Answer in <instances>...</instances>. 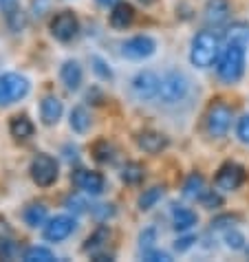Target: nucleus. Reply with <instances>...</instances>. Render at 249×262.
<instances>
[{"instance_id":"obj_38","label":"nucleus","mask_w":249,"mask_h":262,"mask_svg":"<svg viewBox=\"0 0 249 262\" xmlns=\"http://www.w3.org/2000/svg\"><path fill=\"white\" fill-rule=\"evenodd\" d=\"M157 240V229L148 227L146 231H141V236H139V243H141V249H152V243Z\"/></svg>"},{"instance_id":"obj_3","label":"nucleus","mask_w":249,"mask_h":262,"mask_svg":"<svg viewBox=\"0 0 249 262\" xmlns=\"http://www.w3.org/2000/svg\"><path fill=\"white\" fill-rule=\"evenodd\" d=\"M190 93V79L185 77V73L181 71H170L161 77V86H159V99L163 104L172 106V104H179L188 97Z\"/></svg>"},{"instance_id":"obj_23","label":"nucleus","mask_w":249,"mask_h":262,"mask_svg":"<svg viewBox=\"0 0 249 262\" xmlns=\"http://www.w3.org/2000/svg\"><path fill=\"white\" fill-rule=\"evenodd\" d=\"M227 42H236L240 47H249V25L247 23H234L225 31Z\"/></svg>"},{"instance_id":"obj_37","label":"nucleus","mask_w":249,"mask_h":262,"mask_svg":"<svg viewBox=\"0 0 249 262\" xmlns=\"http://www.w3.org/2000/svg\"><path fill=\"white\" fill-rule=\"evenodd\" d=\"M143 260H148V262H170V253H165V251H159V249H146L143 251Z\"/></svg>"},{"instance_id":"obj_11","label":"nucleus","mask_w":249,"mask_h":262,"mask_svg":"<svg viewBox=\"0 0 249 262\" xmlns=\"http://www.w3.org/2000/svg\"><path fill=\"white\" fill-rule=\"evenodd\" d=\"M214 183H216V190H221V192L238 190V187L245 183V167L234 163V161L221 165V170H218Z\"/></svg>"},{"instance_id":"obj_13","label":"nucleus","mask_w":249,"mask_h":262,"mask_svg":"<svg viewBox=\"0 0 249 262\" xmlns=\"http://www.w3.org/2000/svg\"><path fill=\"white\" fill-rule=\"evenodd\" d=\"M230 13H232V7L227 0H208L203 9V20L208 27H221L230 20Z\"/></svg>"},{"instance_id":"obj_34","label":"nucleus","mask_w":249,"mask_h":262,"mask_svg":"<svg viewBox=\"0 0 249 262\" xmlns=\"http://www.w3.org/2000/svg\"><path fill=\"white\" fill-rule=\"evenodd\" d=\"M238 223V216H234V214H223V216H218L212 221V229H230L234 227V225Z\"/></svg>"},{"instance_id":"obj_44","label":"nucleus","mask_w":249,"mask_h":262,"mask_svg":"<svg viewBox=\"0 0 249 262\" xmlns=\"http://www.w3.org/2000/svg\"><path fill=\"white\" fill-rule=\"evenodd\" d=\"M139 3H141V5H146V7H150V5H155L157 0H139Z\"/></svg>"},{"instance_id":"obj_43","label":"nucleus","mask_w":249,"mask_h":262,"mask_svg":"<svg viewBox=\"0 0 249 262\" xmlns=\"http://www.w3.org/2000/svg\"><path fill=\"white\" fill-rule=\"evenodd\" d=\"M95 3H97L99 7H106V9H108V7H115L119 0H95Z\"/></svg>"},{"instance_id":"obj_1","label":"nucleus","mask_w":249,"mask_h":262,"mask_svg":"<svg viewBox=\"0 0 249 262\" xmlns=\"http://www.w3.org/2000/svg\"><path fill=\"white\" fill-rule=\"evenodd\" d=\"M223 38L216 31H199L192 38V45H190V62L194 64L196 69H210L218 62V55L223 51Z\"/></svg>"},{"instance_id":"obj_15","label":"nucleus","mask_w":249,"mask_h":262,"mask_svg":"<svg viewBox=\"0 0 249 262\" xmlns=\"http://www.w3.org/2000/svg\"><path fill=\"white\" fill-rule=\"evenodd\" d=\"M62 113H64V104L60 101V97L47 95L40 101V119L45 126H55L62 119Z\"/></svg>"},{"instance_id":"obj_21","label":"nucleus","mask_w":249,"mask_h":262,"mask_svg":"<svg viewBox=\"0 0 249 262\" xmlns=\"http://www.w3.org/2000/svg\"><path fill=\"white\" fill-rule=\"evenodd\" d=\"M69 123H71V130L77 135H86L91 128V113L86 111L84 106H75L71 111V117H69Z\"/></svg>"},{"instance_id":"obj_25","label":"nucleus","mask_w":249,"mask_h":262,"mask_svg":"<svg viewBox=\"0 0 249 262\" xmlns=\"http://www.w3.org/2000/svg\"><path fill=\"white\" fill-rule=\"evenodd\" d=\"M143 165L137 163V161H130L121 167V181L126 185H139L143 181Z\"/></svg>"},{"instance_id":"obj_30","label":"nucleus","mask_w":249,"mask_h":262,"mask_svg":"<svg viewBox=\"0 0 249 262\" xmlns=\"http://www.w3.org/2000/svg\"><path fill=\"white\" fill-rule=\"evenodd\" d=\"M93 155H95V159H97L99 163H108V161L113 159V145L108 143V141H99V143H95Z\"/></svg>"},{"instance_id":"obj_35","label":"nucleus","mask_w":249,"mask_h":262,"mask_svg":"<svg viewBox=\"0 0 249 262\" xmlns=\"http://www.w3.org/2000/svg\"><path fill=\"white\" fill-rule=\"evenodd\" d=\"M67 207L71 209V212H75V214H84L86 207H89V203H86L79 194H71L67 199Z\"/></svg>"},{"instance_id":"obj_22","label":"nucleus","mask_w":249,"mask_h":262,"mask_svg":"<svg viewBox=\"0 0 249 262\" xmlns=\"http://www.w3.org/2000/svg\"><path fill=\"white\" fill-rule=\"evenodd\" d=\"M205 192V181L201 174H190L188 181L183 183V196L190 201H199L201 194Z\"/></svg>"},{"instance_id":"obj_19","label":"nucleus","mask_w":249,"mask_h":262,"mask_svg":"<svg viewBox=\"0 0 249 262\" xmlns=\"http://www.w3.org/2000/svg\"><path fill=\"white\" fill-rule=\"evenodd\" d=\"M9 133H11V137H16V139L27 141L33 137L35 126L27 115H16V117H11V121H9Z\"/></svg>"},{"instance_id":"obj_36","label":"nucleus","mask_w":249,"mask_h":262,"mask_svg":"<svg viewBox=\"0 0 249 262\" xmlns=\"http://www.w3.org/2000/svg\"><path fill=\"white\" fill-rule=\"evenodd\" d=\"M236 137L240 143L249 145V115H245V117L238 119V126H236Z\"/></svg>"},{"instance_id":"obj_41","label":"nucleus","mask_w":249,"mask_h":262,"mask_svg":"<svg viewBox=\"0 0 249 262\" xmlns=\"http://www.w3.org/2000/svg\"><path fill=\"white\" fill-rule=\"evenodd\" d=\"M47 7H49V0H33V16L40 18Z\"/></svg>"},{"instance_id":"obj_14","label":"nucleus","mask_w":249,"mask_h":262,"mask_svg":"<svg viewBox=\"0 0 249 262\" xmlns=\"http://www.w3.org/2000/svg\"><path fill=\"white\" fill-rule=\"evenodd\" d=\"M60 79L64 84V89L75 93L82 89V82H84V71H82V64H79L77 60H67L62 64L60 69Z\"/></svg>"},{"instance_id":"obj_20","label":"nucleus","mask_w":249,"mask_h":262,"mask_svg":"<svg viewBox=\"0 0 249 262\" xmlns=\"http://www.w3.org/2000/svg\"><path fill=\"white\" fill-rule=\"evenodd\" d=\"M108 238H111V231H108L106 225H101V227H97L89 238H86L84 251H86V253H91V256H95V253H99V251L106 247Z\"/></svg>"},{"instance_id":"obj_39","label":"nucleus","mask_w":249,"mask_h":262,"mask_svg":"<svg viewBox=\"0 0 249 262\" xmlns=\"http://www.w3.org/2000/svg\"><path fill=\"white\" fill-rule=\"evenodd\" d=\"M16 256V245L11 240H0V258L3 260H13Z\"/></svg>"},{"instance_id":"obj_42","label":"nucleus","mask_w":249,"mask_h":262,"mask_svg":"<svg viewBox=\"0 0 249 262\" xmlns=\"http://www.w3.org/2000/svg\"><path fill=\"white\" fill-rule=\"evenodd\" d=\"M0 9H3V13L7 16L9 11L18 9V0H0Z\"/></svg>"},{"instance_id":"obj_33","label":"nucleus","mask_w":249,"mask_h":262,"mask_svg":"<svg viewBox=\"0 0 249 262\" xmlns=\"http://www.w3.org/2000/svg\"><path fill=\"white\" fill-rule=\"evenodd\" d=\"M91 212H93V216H95V221H99V223H104V221H108V218H113L115 216V207L113 205H95V207H91Z\"/></svg>"},{"instance_id":"obj_8","label":"nucleus","mask_w":249,"mask_h":262,"mask_svg":"<svg viewBox=\"0 0 249 262\" xmlns=\"http://www.w3.org/2000/svg\"><path fill=\"white\" fill-rule=\"evenodd\" d=\"M51 35L57 42H71L79 31V23L77 16L73 11H60L51 18Z\"/></svg>"},{"instance_id":"obj_31","label":"nucleus","mask_w":249,"mask_h":262,"mask_svg":"<svg viewBox=\"0 0 249 262\" xmlns=\"http://www.w3.org/2000/svg\"><path fill=\"white\" fill-rule=\"evenodd\" d=\"M201 205L203 207H208V209H216V207H221L223 205V199H221V194L214 192V190H205L201 194Z\"/></svg>"},{"instance_id":"obj_16","label":"nucleus","mask_w":249,"mask_h":262,"mask_svg":"<svg viewBox=\"0 0 249 262\" xmlns=\"http://www.w3.org/2000/svg\"><path fill=\"white\" fill-rule=\"evenodd\" d=\"M137 145L148 155H159L161 150L168 148V137L157 133V130H143L137 135Z\"/></svg>"},{"instance_id":"obj_7","label":"nucleus","mask_w":249,"mask_h":262,"mask_svg":"<svg viewBox=\"0 0 249 262\" xmlns=\"http://www.w3.org/2000/svg\"><path fill=\"white\" fill-rule=\"evenodd\" d=\"M75 227H77L75 218L69 214H60V216L49 218L45 223L42 236H45V240H49V243H62V240H67L73 231H75Z\"/></svg>"},{"instance_id":"obj_9","label":"nucleus","mask_w":249,"mask_h":262,"mask_svg":"<svg viewBox=\"0 0 249 262\" xmlns=\"http://www.w3.org/2000/svg\"><path fill=\"white\" fill-rule=\"evenodd\" d=\"M159 86H161V77L155 71H141L133 77V95L139 101H150L159 97Z\"/></svg>"},{"instance_id":"obj_4","label":"nucleus","mask_w":249,"mask_h":262,"mask_svg":"<svg viewBox=\"0 0 249 262\" xmlns=\"http://www.w3.org/2000/svg\"><path fill=\"white\" fill-rule=\"evenodd\" d=\"M31 91V82L20 73H3L0 75V106H11L25 99Z\"/></svg>"},{"instance_id":"obj_10","label":"nucleus","mask_w":249,"mask_h":262,"mask_svg":"<svg viewBox=\"0 0 249 262\" xmlns=\"http://www.w3.org/2000/svg\"><path fill=\"white\" fill-rule=\"evenodd\" d=\"M157 51V42L150 35H135V38L126 40L121 45V55L126 60H148L155 55Z\"/></svg>"},{"instance_id":"obj_40","label":"nucleus","mask_w":249,"mask_h":262,"mask_svg":"<svg viewBox=\"0 0 249 262\" xmlns=\"http://www.w3.org/2000/svg\"><path fill=\"white\" fill-rule=\"evenodd\" d=\"M194 243H196V236H192V234H190V236H183V238H179L177 243H174V249H177L179 253H183V251H188Z\"/></svg>"},{"instance_id":"obj_29","label":"nucleus","mask_w":249,"mask_h":262,"mask_svg":"<svg viewBox=\"0 0 249 262\" xmlns=\"http://www.w3.org/2000/svg\"><path fill=\"white\" fill-rule=\"evenodd\" d=\"M91 64H93V71H95V75H97L99 79H113V71H111V67L101 60V57H97V55H93L91 57Z\"/></svg>"},{"instance_id":"obj_2","label":"nucleus","mask_w":249,"mask_h":262,"mask_svg":"<svg viewBox=\"0 0 249 262\" xmlns=\"http://www.w3.org/2000/svg\"><path fill=\"white\" fill-rule=\"evenodd\" d=\"M245 64H247V47H240L236 42H227L225 49L218 55L216 73L225 84H236L245 75Z\"/></svg>"},{"instance_id":"obj_5","label":"nucleus","mask_w":249,"mask_h":262,"mask_svg":"<svg viewBox=\"0 0 249 262\" xmlns=\"http://www.w3.org/2000/svg\"><path fill=\"white\" fill-rule=\"evenodd\" d=\"M232 108L223 104V101H214L208 111V119H205V128H208V135L214 137V139H221L230 133V126H232Z\"/></svg>"},{"instance_id":"obj_32","label":"nucleus","mask_w":249,"mask_h":262,"mask_svg":"<svg viewBox=\"0 0 249 262\" xmlns=\"http://www.w3.org/2000/svg\"><path fill=\"white\" fill-rule=\"evenodd\" d=\"M7 23H9V29L11 31H23L25 29V25H27V18H25V13L20 11V9H13V11H9L7 13Z\"/></svg>"},{"instance_id":"obj_17","label":"nucleus","mask_w":249,"mask_h":262,"mask_svg":"<svg viewBox=\"0 0 249 262\" xmlns=\"http://www.w3.org/2000/svg\"><path fill=\"white\" fill-rule=\"evenodd\" d=\"M135 23V7L130 3H117L111 11V27L113 29H128Z\"/></svg>"},{"instance_id":"obj_27","label":"nucleus","mask_w":249,"mask_h":262,"mask_svg":"<svg viewBox=\"0 0 249 262\" xmlns=\"http://www.w3.org/2000/svg\"><path fill=\"white\" fill-rule=\"evenodd\" d=\"M25 262H53L55 260V253L47 249V247H29L23 256Z\"/></svg>"},{"instance_id":"obj_18","label":"nucleus","mask_w":249,"mask_h":262,"mask_svg":"<svg viewBox=\"0 0 249 262\" xmlns=\"http://www.w3.org/2000/svg\"><path fill=\"white\" fill-rule=\"evenodd\" d=\"M196 223H199V216H196L192 209L177 207L172 212V227H174V231H179V234H185V231H190Z\"/></svg>"},{"instance_id":"obj_12","label":"nucleus","mask_w":249,"mask_h":262,"mask_svg":"<svg viewBox=\"0 0 249 262\" xmlns=\"http://www.w3.org/2000/svg\"><path fill=\"white\" fill-rule=\"evenodd\" d=\"M73 179V185L77 190H82L84 194H91V196H99L106 187V181L99 172H93V170H75L71 174Z\"/></svg>"},{"instance_id":"obj_26","label":"nucleus","mask_w":249,"mask_h":262,"mask_svg":"<svg viewBox=\"0 0 249 262\" xmlns=\"http://www.w3.org/2000/svg\"><path fill=\"white\" fill-rule=\"evenodd\" d=\"M163 187H150V190H146L141 196H139V209H141V212H148V209H152L157 205V203L163 199Z\"/></svg>"},{"instance_id":"obj_6","label":"nucleus","mask_w":249,"mask_h":262,"mask_svg":"<svg viewBox=\"0 0 249 262\" xmlns=\"http://www.w3.org/2000/svg\"><path fill=\"white\" fill-rule=\"evenodd\" d=\"M29 172H31V179L35 185L40 187H51L57 181V161L51 155H38L31 161V167H29Z\"/></svg>"},{"instance_id":"obj_28","label":"nucleus","mask_w":249,"mask_h":262,"mask_svg":"<svg viewBox=\"0 0 249 262\" xmlns=\"http://www.w3.org/2000/svg\"><path fill=\"white\" fill-rule=\"evenodd\" d=\"M225 245L230 247L232 251H240V249H245V236L240 234L238 229H227L225 231Z\"/></svg>"},{"instance_id":"obj_24","label":"nucleus","mask_w":249,"mask_h":262,"mask_svg":"<svg viewBox=\"0 0 249 262\" xmlns=\"http://www.w3.org/2000/svg\"><path fill=\"white\" fill-rule=\"evenodd\" d=\"M49 221L47 218V207L42 205V203H33V205H29L25 209V223L29 227H40V225H45Z\"/></svg>"}]
</instances>
